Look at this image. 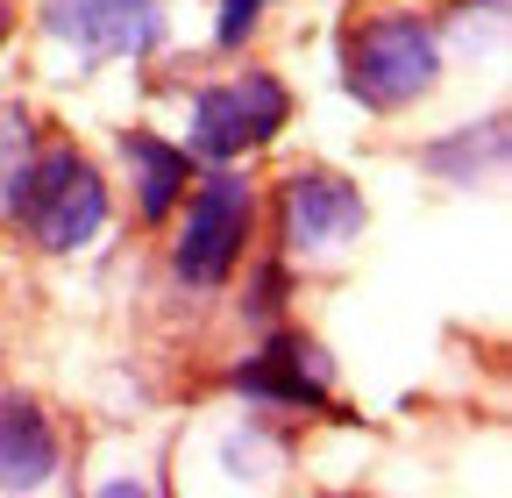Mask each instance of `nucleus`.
<instances>
[{"label": "nucleus", "mask_w": 512, "mask_h": 498, "mask_svg": "<svg viewBox=\"0 0 512 498\" xmlns=\"http://www.w3.org/2000/svg\"><path fill=\"white\" fill-rule=\"evenodd\" d=\"M420 164H427L434 178H448V185H477V178H491V171L505 164V121L491 114V121H477V129H463V136L427 143Z\"/></svg>", "instance_id": "nucleus-10"}, {"label": "nucleus", "mask_w": 512, "mask_h": 498, "mask_svg": "<svg viewBox=\"0 0 512 498\" xmlns=\"http://www.w3.org/2000/svg\"><path fill=\"white\" fill-rule=\"evenodd\" d=\"M264 8H271V0H221V15H214V43H221V50H242V43L256 36V22H264Z\"/></svg>", "instance_id": "nucleus-12"}, {"label": "nucleus", "mask_w": 512, "mask_h": 498, "mask_svg": "<svg viewBox=\"0 0 512 498\" xmlns=\"http://www.w3.org/2000/svg\"><path fill=\"white\" fill-rule=\"evenodd\" d=\"M8 29H15V15H8V0H0V43H8Z\"/></svg>", "instance_id": "nucleus-13"}, {"label": "nucleus", "mask_w": 512, "mask_h": 498, "mask_svg": "<svg viewBox=\"0 0 512 498\" xmlns=\"http://www.w3.org/2000/svg\"><path fill=\"white\" fill-rule=\"evenodd\" d=\"M57 470H64V442L50 413L29 392L0 385V491H43L57 484Z\"/></svg>", "instance_id": "nucleus-8"}, {"label": "nucleus", "mask_w": 512, "mask_h": 498, "mask_svg": "<svg viewBox=\"0 0 512 498\" xmlns=\"http://www.w3.org/2000/svg\"><path fill=\"white\" fill-rule=\"evenodd\" d=\"M370 228V200L363 185H349L328 164H299L278 185V249L292 264H320V257H342V249Z\"/></svg>", "instance_id": "nucleus-5"}, {"label": "nucleus", "mask_w": 512, "mask_h": 498, "mask_svg": "<svg viewBox=\"0 0 512 498\" xmlns=\"http://www.w3.org/2000/svg\"><path fill=\"white\" fill-rule=\"evenodd\" d=\"M228 385L249 399V406H271V413H313V406H328V385H335V370L328 356H320L313 335H264L249 349V363L228 370Z\"/></svg>", "instance_id": "nucleus-7"}, {"label": "nucleus", "mask_w": 512, "mask_h": 498, "mask_svg": "<svg viewBox=\"0 0 512 498\" xmlns=\"http://www.w3.org/2000/svg\"><path fill=\"white\" fill-rule=\"evenodd\" d=\"M178 207H185V221L171 235V278L192 292H221L256 242V185L235 164H214L207 178L185 185Z\"/></svg>", "instance_id": "nucleus-3"}, {"label": "nucleus", "mask_w": 512, "mask_h": 498, "mask_svg": "<svg viewBox=\"0 0 512 498\" xmlns=\"http://www.w3.org/2000/svg\"><path fill=\"white\" fill-rule=\"evenodd\" d=\"M29 150H36V121H29V107H0V200H8V185L22 178Z\"/></svg>", "instance_id": "nucleus-11"}, {"label": "nucleus", "mask_w": 512, "mask_h": 498, "mask_svg": "<svg viewBox=\"0 0 512 498\" xmlns=\"http://www.w3.org/2000/svg\"><path fill=\"white\" fill-rule=\"evenodd\" d=\"M0 207H8V221L43 249V257H79V249H93L107 214H114L107 178L79 143H36Z\"/></svg>", "instance_id": "nucleus-1"}, {"label": "nucleus", "mask_w": 512, "mask_h": 498, "mask_svg": "<svg viewBox=\"0 0 512 498\" xmlns=\"http://www.w3.org/2000/svg\"><path fill=\"white\" fill-rule=\"evenodd\" d=\"M292 121V86L264 65H249L235 79H214L192 93V157H207V164H242L249 150H264L278 143V129Z\"/></svg>", "instance_id": "nucleus-4"}, {"label": "nucleus", "mask_w": 512, "mask_h": 498, "mask_svg": "<svg viewBox=\"0 0 512 498\" xmlns=\"http://www.w3.org/2000/svg\"><path fill=\"white\" fill-rule=\"evenodd\" d=\"M121 164H128V193H136V221L143 228H164L192 185V150L185 143H164L157 129H121Z\"/></svg>", "instance_id": "nucleus-9"}, {"label": "nucleus", "mask_w": 512, "mask_h": 498, "mask_svg": "<svg viewBox=\"0 0 512 498\" xmlns=\"http://www.w3.org/2000/svg\"><path fill=\"white\" fill-rule=\"evenodd\" d=\"M43 29L79 65H136L164 43L157 0H43Z\"/></svg>", "instance_id": "nucleus-6"}, {"label": "nucleus", "mask_w": 512, "mask_h": 498, "mask_svg": "<svg viewBox=\"0 0 512 498\" xmlns=\"http://www.w3.org/2000/svg\"><path fill=\"white\" fill-rule=\"evenodd\" d=\"M441 86V29L427 15H363L342 36V93L370 114H399Z\"/></svg>", "instance_id": "nucleus-2"}]
</instances>
